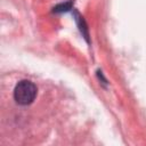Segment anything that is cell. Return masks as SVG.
I'll return each mask as SVG.
<instances>
[{
	"label": "cell",
	"mask_w": 146,
	"mask_h": 146,
	"mask_svg": "<svg viewBox=\"0 0 146 146\" xmlns=\"http://www.w3.org/2000/svg\"><path fill=\"white\" fill-rule=\"evenodd\" d=\"M36 87L33 82L29 80L19 81L14 89V99L17 104L22 106L30 105L36 97Z\"/></svg>",
	"instance_id": "obj_1"
},
{
	"label": "cell",
	"mask_w": 146,
	"mask_h": 146,
	"mask_svg": "<svg viewBox=\"0 0 146 146\" xmlns=\"http://www.w3.org/2000/svg\"><path fill=\"white\" fill-rule=\"evenodd\" d=\"M74 16H75V21H76V24H78V26H79V30H80L82 36L86 39L87 42H89V32H88V27H87L86 21H84L83 17H82L79 13H76V11H75Z\"/></svg>",
	"instance_id": "obj_2"
},
{
	"label": "cell",
	"mask_w": 146,
	"mask_h": 146,
	"mask_svg": "<svg viewBox=\"0 0 146 146\" xmlns=\"http://www.w3.org/2000/svg\"><path fill=\"white\" fill-rule=\"evenodd\" d=\"M73 7V0H68L64 3H59L57 6L54 7V13H65V11H68L71 10Z\"/></svg>",
	"instance_id": "obj_3"
}]
</instances>
